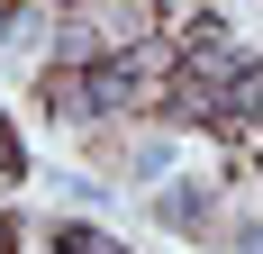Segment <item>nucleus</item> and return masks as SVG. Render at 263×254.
Masks as SVG:
<instances>
[{
    "label": "nucleus",
    "instance_id": "nucleus-1",
    "mask_svg": "<svg viewBox=\"0 0 263 254\" xmlns=\"http://www.w3.org/2000/svg\"><path fill=\"white\" fill-rule=\"evenodd\" d=\"M163 227H182V236H200V227H209V200H200V182H173V191H163Z\"/></svg>",
    "mask_w": 263,
    "mask_h": 254
},
{
    "label": "nucleus",
    "instance_id": "nucleus-2",
    "mask_svg": "<svg viewBox=\"0 0 263 254\" xmlns=\"http://www.w3.org/2000/svg\"><path fill=\"white\" fill-rule=\"evenodd\" d=\"M0 37H9V46H46V37H64V19L36 0V9H18V19H0Z\"/></svg>",
    "mask_w": 263,
    "mask_h": 254
},
{
    "label": "nucleus",
    "instance_id": "nucleus-3",
    "mask_svg": "<svg viewBox=\"0 0 263 254\" xmlns=\"http://www.w3.org/2000/svg\"><path fill=\"white\" fill-rule=\"evenodd\" d=\"M64 254H127L118 236H100V227H64Z\"/></svg>",
    "mask_w": 263,
    "mask_h": 254
}]
</instances>
